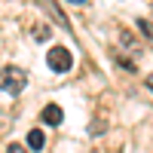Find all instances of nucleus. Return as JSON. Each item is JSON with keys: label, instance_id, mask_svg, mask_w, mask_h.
I'll use <instances>...</instances> for the list:
<instances>
[{"label": "nucleus", "instance_id": "nucleus-11", "mask_svg": "<svg viewBox=\"0 0 153 153\" xmlns=\"http://www.w3.org/2000/svg\"><path fill=\"white\" fill-rule=\"evenodd\" d=\"M71 3H86V0H71Z\"/></svg>", "mask_w": 153, "mask_h": 153}, {"label": "nucleus", "instance_id": "nucleus-6", "mask_svg": "<svg viewBox=\"0 0 153 153\" xmlns=\"http://www.w3.org/2000/svg\"><path fill=\"white\" fill-rule=\"evenodd\" d=\"M123 46H129L132 52H138V43H135V37H129V34H123Z\"/></svg>", "mask_w": 153, "mask_h": 153}, {"label": "nucleus", "instance_id": "nucleus-10", "mask_svg": "<svg viewBox=\"0 0 153 153\" xmlns=\"http://www.w3.org/2000/svg\"><path fill=\"white\" fill-rule=\"evenodd\" d=\"M147 89H150V92H153V76H147Z\"/></svg>", "mask_w": 153, "mask_h": 153}, {"label": "nucleus", "instance_id": "nucleus-1", "mask_svg": "<svg viewBox=\"0 0 153 153\" xmlns=\"http://www.w3.org/2000/svg\"><path fill=\"white\" fill-rule=\"evenodd\" d=\"M25 83H28V74H25L22 68H16V65H6L3 71H0V89H3V92H9V95H19L22 89H25Z\"/></svg>", "mask_w": 153, "mask_h": 153}, {"label": "nucleus", "instance_id": "nucleus-7", "mask_svg": "<svg viewBox=\"0 0 153 153\" xmlns=\"http://www.w3.org/2000/svg\"><path fill=\"white\" fill-rule=\"evenodd\" d=\"M34 37H37V40H49V31L46 28H34Z\"/></svg>", "mask_w": 153, "mask_h": 153}, {"label": "nucleus", "instance_id": "nucleus-5", "mask_svg": "<svg viewBox=\"0 0 153 153\" xmlns=\"http://www.w3.org/2000/svg\"><path fill=\"white\" fill-rule=\"evenodd\" d=\"M43 144H46L43 132H40V129H31V132H28V147H31V150H43Z\"/></svg>", "mask_w": 153, "mask_h": 153}, {"label": "nucleus", "instance_id": "nucleus-4", "mask_svg": "<svg viewBox=\"0 0 153 153\" xmlns=\"http://www.w3.org/2000/svg\"><path fill=\"white\" fill-rule=\"evenodd\" d=\"M40 117H43V123H46V126H61V120H65V110H61L58 104H46Z\"/></svg>", "mask_w": 153, "mask_h": 153}, {"label": "nucleus", "instance_id": "nucleus-2", "mask_svg": "<svg viewBox=\"0 0 153 153\" xmlns=\"http://www.w3.org/2000/svg\"><path fill=\"white\" fill-rule=\"evenodd\" d=\"M46 61H49V68H52L55 74H68V71L74 68V55L68 52L65 46H52V49H49V55H46Z\"/></svg>", "mask_w": 153, "mask_h": 153}, {"label": "nucleus", "instance_id": "nucleus-8", "mask_svg": "<svg viewBox=\"0 0 153 153\" xmlns=\"http://www.w3.org/2000/svg\"><path fill=\"white\" fill-rule=\"evenodd\" d=\"M117 61H120L123 68H129V71H135V61H129V58H123V55H117Z\"/></svg>", "mask_w": 153, "mask_h": 153}, {"label": "nucleus", "instance_id": "nucleus-3", "mask_svg": "<svg viewBox=\"0 0 153 153\" xmlns=\"http://www.w3.org/2000/svg\"><path fill=\"white\" fill-rule=\"evenodd\" d=\"M37 6H43L46 12H49V19H55V25H61L65 31H71V22H68V16L58 9V3L55 0H37Z\"/></svg>", "mask_w": 153, "mask_h": 153}, {"label": "nucleus", "instance_id": "nucleus-9", "mask_svg": "<svg viewBox=\"0 0 153 153\" xmlns=\"http://www.w3.org/2000/svg\"><path fill=\"white\" fill-rule=\"evenodd\" d=\"M6 153H28V150H25L22 144H9V147H6Z\"/></svg>", "mask_w": 153, "mask_h": 153}]
</instances>
